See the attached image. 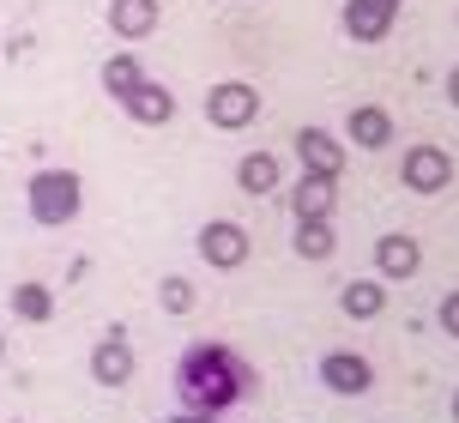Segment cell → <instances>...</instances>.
<instances>
[{
  "label": "cell",
  "instance_id": "obj_1",
  "mask_svg": "<svg viewBox=\"0 0 459 423\" xmlns=\"http://www.w3.org/2000/svg\"><path fill=\"white\" fill-rule=\"evenodd\" d=\"M260 393V369H254L242 351L230 345H187L182 363H176V400L182 411H206V418H224L230 405H242Z\"/></svg>",
  "mask_w": 459,
  "mask_h": 423
},
{
  "label": "cell",
  "instance_id": "obj_2",
  "mask_svg": "<svg viewBox=\"0 0 459 423\" xmlns=\"http://www.w3.org/2000/svg\"><path fill=\"white\" fill-rule=\"evenodd\" d=\"M24 206H30V218L43 230H67L79 218V206H85V182L73 169H37L30 188H24Z\"/></svg>",
  "mask_w": 459,
  "mask_h": 423
},
{
  "label": "cell",
  "instance_id": "obj_3",
  "mask_svg": "<svg viewBox=\"0 0 459 423\" xmlns=\"http://www.w3.org/2000/svg\"><path fill=\"white\" fill-rule=\"evenodd\" d=\"M254 116H260V91H254L248 79H224V85H212V91H206V121H212V127L242 134Z\"/></svg>",
  "mask_w": 459,
  "mask_h": 423
},
{
  "label": "cell",
  "instance_id": "obj_4",
  "mask_svg": "<svg viewBox=\"0 0 459 423\" xmlns=\"http://www.w3.org/2000/svg\"><path fill=\"white\" fill-rule=\"evenodd\" d=\"M248 230H242V224H236V218H212L206 230H200V260H206V266H218V272H236V266H242V260H248Z\"/></svg>",
  "mask_w": 459,
  "mask_h": 423
},
{
  "label": "cell",
  "instance_id": "obj_5",
  "mask_svg": "<svg viewBox=\"0 0 459 423\" xmlns=\"http://www.w3.org/2000/svg\"><path fill=\"white\" fill-rule=\"evenodd\" d=\"M399 182H405V194H441L447 182H454V158H447L441 145H411Z\"/></svg>",
  "mask_w": 459,
  "mask_h": 423
},
{
  "label": "cell",
  "instance_id": "obj_6",
  "mask_svg": "<svg viewBox=\"0 0 459 423\" xmlns=\"http://www.w3.org/2000/svg\"><path fill=\"white\" fill-rule=\"evenodd\" d=\"M321 387L326 393H344V400H363L375 387V363L357 351H326L321 357Z\"/></svg>",
  "mask_w": 459,
  "mask_h": 423
},
{
  "label": "cell",
  "instance_id": "obj_7",
  "mask_svg": "<svg viewBox=\"0 0 459 423\" xmlns=\"http://www.w3.org/2000/svg\"><path fill=\"white\" fill-rule=\"evenodd\" d=\"M134 369H139V357H134V345H127V332H103L91 345V381L97 387H127Z\"/></svg>",
  "mask_w": 459,
  "mask_h": 423
},
{
  "label": "cell",
  "instance_id": "obj_8",
  "mask_svg": "<svg viewBox=\"0 0 459 423\" xmlns=\"http://www.w3.org/2000/svg\"><path fill=\"white\" fill-rule=\"evenodd\" d=\"M121 109H127V121H139V127H169V121H176V97H169V85H158V79H139L134 91L121 97Z\"/></svg>",
  "mask_w": 459,
  "mask_h": 423
},
{
  "label": "cell",
  "instance_id": "obj_9",
  "mask_svg": "<svg viewBox=\"0 0 459 423\" xmlns=\"http://www.w3.org/2000/svg\"><path fill=\"white\" fill-rule=\"evenodd\" d=\"M399 19V0H344V30L357 43H381Z\"/></svg>",
  "mask_w": 459,
  "mask_h": 423
},
{
  "label": "cell",
  "instance_id": "obj_10",
  "mask_svg": "<svg viewBox=\"0 0 459 423\" xmlns=\"http://www.w3.org/2000/svg\"><path fill=\"white\" fill-rule=\"evenodd\" d=\"M344 140L357 145V151H381V145H393V116L381 103H357L344 116Z\"/></svg>",
  "mask_w": 459,
  "mask_h": 423
},
{
  "label": "cell",
  "instance_id": "obj_11",
  "mask_svg": "<svg viewBox=\"0 0 459 423\" xmlns=\"http://www.w3.org/2000/svg\"><path fill=\"white\" fill-rule=\"evenodd\" d=\"M297 158H302V169H308V176H333V182H339L344 145L333 140L326 127H302V134H297Z\"/></svg>",
  "mask_w": 459,
  "mask_h": 423
},
{
  "label": "cell",
  "instance_id": "obj_12",
  "mask_svg": "<svg viewBox=\"0 0 459 423\" xmlns=\"http://www.w3.org/2000/svg\"><path fill=\"white\" fill-rule=\"evenodd\" d=\"M375 266H381V279H417L423 272V242L417 236H381L375 242Z\"/></svg>",
  "mask_w": 459,
  "mask_h": 423
},
{
  "label": "cell",
  "instance_id": "obj_13",
  "mask_svg": "<svg viewBox=\"0 0 459 423\" xmlns=\"http://www.w3.org/2000/svg\"><path fill=\"white\" fill-rule=\"evenodd\" d=\"M158 19H163V0H109V30H115V37H127V43L152 37Z\"/></svg>",
  "mask_w": 459,
  "mask_h": 423
},
{
  "label": "cell",
  "instance_id": "obj_14",
  "mask_svg": "<svg viewBox=\"0 0 459 423\" xmlns=\"http://www.w3.org/2000/svg\"><path fill=\"white\" fill-rule=\"evenodd\" d=\"M333 200H339V182L333 176H308L302 169V182L290 188V212L297 218H333Z\"/></svg>",
  "mask_w": 459,
  "mask_h": 423
},
{
  "label": "cell",
  "instance_id": "obj_15",
  "mask_svg": "<svg viewBox=\"0 0 459 423\" xmlns=\"http://www.w3.org/2000/svg\"><path fill=\"white\" fill-rule=\"evenodd\" d=\"M278 182H284V169H278L273 151H248V158L236 164V188L254 194V200H260V194H278Z\"/></svg>",
  "mask_w": 459,
  "mask_h": 423
},
{
  "label": "cell",
  "instance_id": "obj_16",
  "mask_svg": "<svg viewBox=\"0 0 459 423\" xmlns=\"http://www.w3.org/2000/svg\"><path fill=\"white\" fill-rule=\"evenodd\" d=\"M339 308L351 315V321H375V315L387 308V290H381V279H351L339 290Z\"/></svg>",
  "mask_w": 459,
  "mask_h": 423
},
{
  "label": "cell",
  "instance_id": "obj_17",
  "mask_svg": "<svg viewBox=\"0 0 459 423\" xmlns=\"http://www.w3.org/2000/svg\"><path fill=\"white\" fill-rule=\"evenodd\" d=\"M333 248H339V236H333L326 218H297V255L302 260H333Z\"/></svg>",
  "mask_w": 459,
  "mask_h": 423
},
{
  "label": "cell",
  "instance_id": "obj_18",
  "mask_svg": "<svg viewBox=\"0 0 459 423\" xmlns=\"http://www.w3.org/2000/svg\"><path fill=\"white\" fill-rule=\"evenodd\" d=\"M139 79H145V73H139V61H134V48H115L109 61H103V91H109L115 103H121V97L134 91Z\"/></svg>",
  "mask_w": 459,
  "mask_h": 423
},
{
  "label": "cell",
  "instance_id": "obj_19",
  "mask_svg": "<svg viewBox=\"0 0 459 423\" xmlns=\"http://www.w3.org/2000/svg\"><path fill=\"white\" fill-rule=\"evenodd\" d=\"M13 315L30 321V327H43L48 315H55V290H48V284H19V290H13Z\"/></svg>",
  "mask_w": 459,
  "mask_h": 423
},
{
  "label": "cell",
  "instance_id": "obj_20",
  "mask_svg": "<svg viewBox=\"0 0 459 423\" xmlns=\"http://www.w3.org/2000/svg\"><path fill=\"white\" fill-rule=\"evenodd\" d=\"M158 303L169 308V315H187V308H194V284H187V279H163Z\"/></svg>",
  "mask_w": 459,
  "mask_h": 423
},
{
  "label": "cell",
  "instance_id": "obj_21",
  "mask_svg": "<svg viewBox=\"0 0 459 423\" xmlns=\"http://www.w3.org/2000/svg\"><path fill=\"white\" fill-rule=\"evenodd\" d=\"M436 321H441V332H447V339H459V290H447V297H441Z\"/></svg>",
  "mask_w": 459,
  "mask_h": 423
},
{
  "label": "cell",
  "instance_id": "obj_22",
  "mask_svg": "<svg viewBox=\"0 0 459 423\" xmlns=\"http://www.w3.org/2000/svg\"><path fill=\"white\" fill-rule=\"evenodd\" d=\"M169 423H224V418H206V411H182V418H169Z\"/></svg>",
  "mask_w": 459,
  "mask_h": 423
},
{
  "label": "cell",
  "instance_id": "obj_23",
  "mask_svg": "<svg viewBox=\"0 0 459 423\" xmlns=\"http://www.w3.org/2000/svg\"><path fill=\"white\" fill-rule=\"evenodd\" d=\"M447 97H454V109H459V67L447 73Z\"/></svg>",
  "mask_w": 459,
  "mask_h": 423
},
{
  "label": "cell",
  "instance_id": "obj_24",
  "mask_svg": "<svg viewBox=\"0 0 459 423\" xmlns=\"http://www.w3.org/2000/svg\"><path fill=\"white\" fill-rule=\"evenodd\" d=\"M454 423H459V393H454Z\"/></svg>",
  "mask_w": 459,
  "mask_h": 423
},
{
  "label": "cell",
  "instance_id": "obj_25",
  "mask_svg": "<svg viewBox=\"0 0 459 423\" xmlns=\"http://www.w3.org/2000/svg\"><path fill=\"white\" fill-rule=\"evenodd\" d=\"M0 357H6V339H0Z\"/></svg>",
  "mask_w": 459,
  "mask_h": 423
}]
</instances>
